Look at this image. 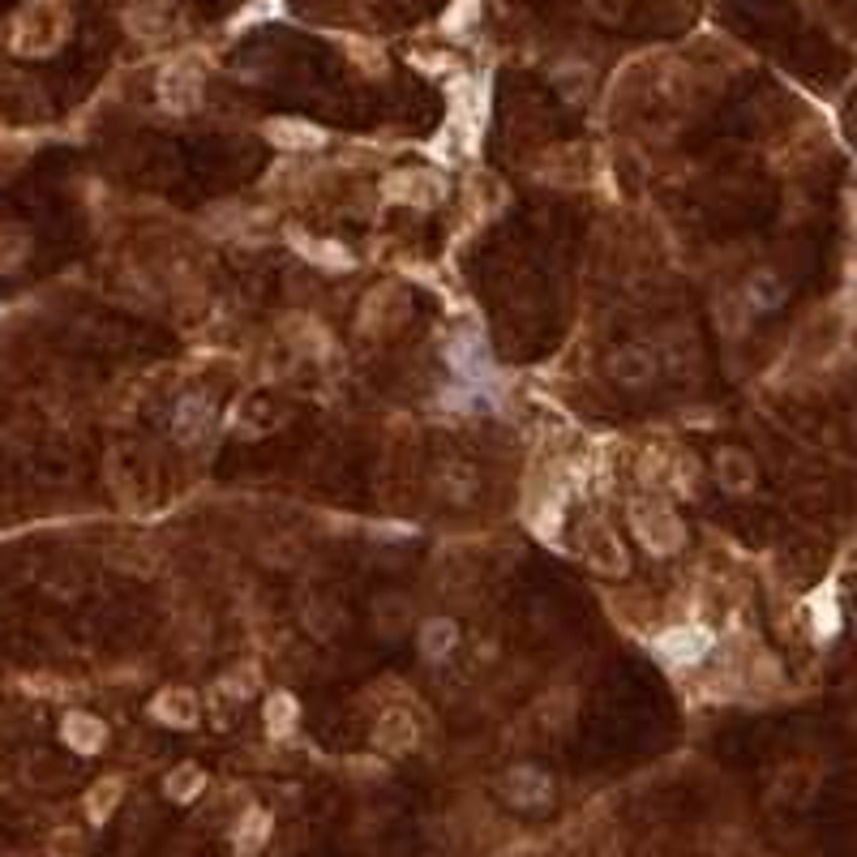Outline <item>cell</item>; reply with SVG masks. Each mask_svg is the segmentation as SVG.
Segmentation results:
<instances>
[{
	"mask_svg": "<svg viewBox=\"0 0 857 857\" xmlns=\"http://www.w3.org/2000/svg\"><path fill=\"white\" fill-rule=\"evenodd\" d=\"M69 31V9L61 0H34L31 9L18 18V31H13V48L22 56H48L61 48V39Z\"/></svg>",
	"mask_w": 857,
	"mask_h": 857,
	"instance_id": "cell-1",
	"label": "cell"
},
{
	"mask_svg": "<svg viewBox=\"0 0 857 857\" xmlns=\"http://www.w3.org/2000/svg\"><path fill=\"white\" fill-rule=\"evenodd\" d=\"M630 531L652 549V554H678L686 528L664 502H630Z\"/></svg>",
	"mask_w": 857,
	"mask_h": 857,
	"instance_id": "cell-2",
	"label": "cell"
},
{
	"mask_svg": "<svg viewBox=\"0 0 857 857\" xmlns=\"http://www.w3.org/2000/svg\"><path fill=\"white\" fill-rule=\"evenodd\" d=\"M652 648H657V657L664 660V664L686 669V664H699V660L716 648V634L708 627H673V630H664V634H657Z\"/></svg>",
	"mask_w": 857,
	"mask_h": 857,
	"instance_id": "cell-3",
	"label": "cell"
},
{
	"mask_svg": "<svg viewBox=\"0 0 857 857\" xmlns=\"http://www.w3.org/2000/svg\"><path fill=\"white\" fill-rule=\"evenodd\" d=\"M416 742H421V721H416L412 708H386L378 716V725H373V746L378 751L407 755V751H416Z\"/></svg>",
	"mask_w": 857,
	"mask_h": 857,
	"instance_id": "cell-4",
	"label": "cell"
},
{
	"mask_svg": "<svg viewBox=\"0 0 857 857\" xmlns=\"http://www.w3.org/2000/svg\"><path fill=\"white\" fill-rule=\"evenodd\" d=\"M386 198L391 202H412V206H433V202L446 194V180L428 167H403V172H391L386 176Z\"/></svg>",
	"mask_w": 857,
	"mask_h": 857,
	"instance_id": "cell-5",
	"label": "cell"
},
{
	"mask_svg": "<svg viewBox=\"0 0 857 857\" xmlns=\"http://www.w3.org/2000/svg\"><path fill=\"white\" fill-rule=\"evenodd\" d=\"M202 78L194 61H172V65L159 73V103L172 107V112H189L198 103Z\"/></svg>",
	"mask_w": 857,
	"mask_h": 857,
	"instance_id": "cell-6",
	"label": "cell"
},
{
	"mask_svg": "<svg viewBox=\"0 0 857 857\" xmlns=\"http://www.w3.org/2000/svg\"><path fill=\"white\" fill-rule=\"evenodd\" d=\"M151 716H155L159 725L194 729L202 721V703H198V694H194V691H185V686H172V691L155 694V703H151Z\"/></svg>",
	"mask_w": 857,
	"mask_h": 857,
	"instance_id": "cell-7",
	"label": "cell"
},
{
	"mask_svg": "<svg viewBox=\"0 0 857 857\" xmlns=\"http://www.w3.org/2000/svg\"><path fill=\"white\" fill-rule=\"evenodd\" d=\"M266 142L279 146V151H313L327 142V133L309 121H297V116H279V121H266Z\"/></svg>",
	"mask_w": 857,
	"mask_h": 857,
	"instance_id": "cell-8",
	"label": "cell"
},
{
	"mask_svg": "<svg viewBox=\"0 0 857 857\" xmlns=\"http://www.w3.org/2000/svg\"><path fill=\"white\" fill-rule=\"evenodd\" d=\"M584 554H588V561H592L596 570H605V575H627V549H622V540L605 528V524H592V528H588V536H584Z\"/></svg>",
	"mask_w": 857,
	"mask_h": 857,
	"instance_id": "cell-9",
	"label": "cell"
},
{
	"mask_svg": "<svg viewBox=\"0 0 857 857\" xmlns=\"http://www.w3.org/2000/svg\"><path fill=\"white\" fill-rule=\"evenodd\" d=\"M61 737H65L78 755H95V751H103V742H107V725H103L100 716H91V712H69L65 725H61Z\"/></svg>",
	"mask_w": 857,
	"mask_h": 857,
	"instance_id": "cell-10",
	"label": "cell"
},
{
	"mask_svg": "<svg viewBox=\"0 0 857 857\" xmlns=\"http://www.w3.org/2000/svg\"><path fill=\"white\" fill-rule=\"evenodd\" d=\"M288 240H292V249H297L300 258H309L313 266H327V270H348L352 266V254L343 245H334V240L300 236V231H288Z\"/></svg>",
	"mask_w": 857,
	"mask_h": 857,
	"instance_id": "cell-11",
	"label": "cell"
},
{
	"mask_svg": "<svg viewBox=\"0 0 857 857\" xmlns=\"http://www.w3.org/2000/svg\"><path fill=\"white\" fill-rule=\"evenodd\" d=\"M121 797H125V781H121V776H103V781H95L91 793H86V815H91V824H107L112 810L121 806Z\"/></svg>",
	"mask_w": 857,
	"mask_h": 857,
	"instance_id": "cell-12",
	"label": "cell"
},
{
	"mask_svg": "<svg viewBox=\"0 0 857 857\" xmlns=\"http://www.w3.org/2000/svg\"><path fill=\"white\" fill-rule=\"evenodd\" d=\"M266 836H270V815H266L262 806H254V810L236 824V832H231V845H236V854L240 857H249V854H258V849H262Z\"/></svg>",
	"mask_w": 857,
	"mask_h": 857,
	"instance_id": "cell-13",
	"label": "cell"
},
{
	"mask_svg": "<svg viewBox=\"0 0 857 857\" xmlns=\"http://www.w3.org/2000/svg\"><path fill=\"white\" fill-rule=\"evenodd\" d=\"M716 472H721V485H729L733 494H746L755 485V463H751V455H742V451H721Z\"/></svg>",
	"mask_w": 857,
	"mask_h": 857,
	"instance_id": "cell-14",
	"label": "cell"
},
{
	"mask_svg": "<svg viewBox=\"0 0 857 857\" xmlns=\"http://www.w3.org/2000/svg\"><path fill=\"white\" fill-rule=\"evenodd\" d=\"M297 716H300V708L288 691L266 699V733H270V737H288V733L297 729Z\"/></svg>",
	"mask_w": 857,
	"mask_h": 857,
	"instance_id": "cell-15",
	"label": "cell"
},
{
	"mask_svg": "<svg viewBox=\"0 0 857 857\" xmlns=\"http://www.w3.org/2000/svg\"><path fill=\"white\" fill-rule=\"evenodd\" d=\"M202 789H206V772H202L198 763H180L176 772H167L164 781V793L172 802H194Z\"/></svg>",
	"mask_w": 857,
	"mask_h": 857,
	"instance_id": "cell-16",
	"label": "cell"
},
{
	"mask_svg": "<svg viewBox=\"0 0 857 857\" xmlns=\"http://www.w3.org/2000/svg\"><path fill=\"white\" fill-rule=\"evenodd\" d=\"M510 797H515L519 806H540V802L549 797V776H545V772H536V767H519V772H510Z\"/></svg>",
	"mask_w": 857,
	"mask_h": 857,
	"instance_id": "cell-17",
	"label": "cell"
},
{
	"mask_svg": "<svg viewBox=\"0 0 857 857\" xmlns=\"http://www.w3.org/2000/svg\"><path fill=\"white\" fill-rule=\"evenodd\" d=\"M167 27V9L159 0H133L130 9V31L142 34V39H155V34H164Z\"/></svg>",
	"mask_w": 857,
	"mask_h": 857,
	"instance_id": "cell-18",
	"label": "cell"
},
{
	"mask_svg": "<svg viewBox=\"0 0 857 857\" xmlns=\"http://www.w3.org/2000/svg\"><path fill=\"white\" fill-rule=\"evenodd\" d=\"M455 639H460V627L455 622H446V618H433L425 630H421V652L428 660L446 657L451 648H455Z\"/></svg>",
	"mask_w": 857,
	"mask_h": 857,
	"instance_id": "cell-19",
	"label": "cell"
},
{
	"mask_svg": "<svg viewBox=\"0 0 857 857\" xmlns=\"http://www.w3.org/2000/svg\"><path fill=\"white\" fill-rule=\"evenodd\" d=\"M206 425H210V407H206V399H185V403L176 407V433H180L185 442H194Z\"/></svg>",
	"mask_w": 857,
	"mask_h": 857,
	"instance_id": "cell-20",
	"label": "cell"
},
{
	"mask_svg": "<svg viewBox=\"0 0 857 857\" xmlns=\"http://www.w3.org/2000/svg\"><path fill=\"white\" fill-rule=\"evenodd\" d=\"M810 605H815V634H819V639H832V634L840 630V609H836V596L819 592L815 600H810Z\"/></svg>",
	"mask_w": 857,
	"mask_h": 857,
	"instance_id": "cell-21",
	"label": "cell"
},
{
	"mask_svg": "<svg viewBox=\"0 0 857 857\" xmlns=\"http://www.w3.org/2000/svg\"><path fill=\"white\" fill-rule=\"evenodd\" d=\"M254 686H258V669H254V664H245V669H231L228 678H224V694H231V699H249V694H254Z\"/></svg>",
	"mask_w": 857,
	"mask_h": 857,
	"instance_id": "cell-22",
	"label": "cell"
},
{
	"mask_svg": "<svg viewBox=\"0 0 857 857\" xmlns=\"http://www.w3.org/2000/svg\"><path fill=\"white\" fill-rule=\"evenodd\" d=\"M476 4H481V0H455V9L446 13V22H442V27H446V31H463V27L472 22V13H476Z\"/></svg>",
	"mask_w": 857,
	"mask_h": 857,
	"instance_id": "cell-23",
	"label": "cell"
}]
</instances>
